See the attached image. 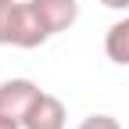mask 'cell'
I'll return each mask as SVG.
<instances>
[{"instance_id": "3957f363", "label": "cell", "mask_w": 129, "mask_h": 129, "mask_svg": "<svg viewBox=\"0 0 129 129\" xmlns=\"http://www.w3.org/2000/svg\"><path fill=\"white\" fill-rule=\"evenodd\" d=\"M64 122H68L64 104L54 93H40L36 104L29 108V115L22 118V129H64Z\"/></svg>"}, {"instance_id": "6da1fadb", "label": "cell", "mask_w": 129, "mask_h": 129, "mask_svg": "<svg viewBox=\"0 0 129 129\" xmlns=\"http://www.w3.org/2000/svg\"><path fill=\"white\" fill-rule=\"evenodd\" d=\"M50 40V29L43 25L40 11L32 0L18 4V0H4L0 4V47H22L32 50Z\"/></svg>"}, {"instance_id": "9c48e42d", "label": "cell", "mask_w": 129, "mask_h": 129, "mask_svg": "<svg viewBox=\"0 0 129 129\" xmlns=\"http://www.w3.org/2000/svg\"><path fill=\"white\" fill-rule=\"evenodd\" d=\"M0 4H4V0H0Z\"/></svg>"}, {"instance_id": "8992f818", "label": "cell", "mask_w": 129, "mask_h": 129, "mask_svg": "<svg viewBox=\"0 0 129 129\" xmlns=\"http://www.w3.org/2000/svg\"><path fill=\"white\" fill-rule=\"evenodd\" d=\"M75 129H122L118 125V118H111V115H90V118H83Z\"/></svg>"}, {"instance_id": "ba28073f", "label": "cell", "mask_w": 129, "mask_h": 129, "mask_svg": "<svg viewBox=\"0 0 129 129\" xmlns=\"http://www.w3.org/2000/svg\"><path fill=\"white\" fill-rule=\"evenodd\" d=\"M104 7H111V11H125L129 7V0H101Z\"/></svg>"}, {"instance_id": "7a4b0ae2", "label": "cell", "mask_w": 129, "mask_h": 129, "mask_svg": "<svg viewBox=\"0 0 129 129\" xmlns=\"http://www.w3.org/2000/svg\"><path fill=\"white\" fill-rule=\"evenodd\" d=\"M43 90L32 83V79H4L0 83V115H11V118H25L29 108L36 104V97Z\"/></svg>"}, {"instance_id": "277c9868", "label": "cell", "mask_w": 129, "mask_h": 129, "mask_svg": "<svg viewBox=\"0 0 129 129\" xmlns=\"http://www.w3.org/2000/svg\"><path fill=\"white\" fill-rule=\"evenodd\" d=\"M32 4H36L43 25L50 29V36H54V32H64L68 25H75V18H79V0H32Z\"/></svg>"}, {"instance_id": "52a82bcc", "label": "cell", "mask_w": 129, "mask_h": 129, "mask_svg": "<svg viewBox=\"0 0 129 129\" xmlns=\"http://www.w3.org/2000/svg\"><path fill=\"white\" fill-rule=\"evenodd\" d=\"M0 129H22V122L11 118V115H0Z\"/></svg>"}, {"instance_id": "5b68a950", "label": "cell", "mask_w": 129, "mask_h": 129, "mask_svg": "<svg viewBox=\"0 0 129 129\" xmlns=\"http://www.w3.org/2000/svg\"><path fill=\"white\" fill-rule=\"evenodd\" d=\"M104 54L115 61V64H129V14L118 18L115 25L108 29V36H104Z\"/></svg>"}]
</instances>
